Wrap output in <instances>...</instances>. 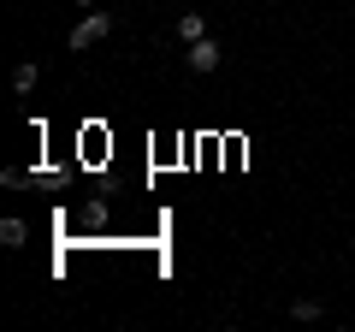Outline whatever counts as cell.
I'll return each instance as SVG.
<instances>
[{"instance_id":"obj_1","label":"cell","mask_w":355,"mask_h":332,"mask_svg":"<svg viewBox=\"0 0 355 332\" xmlns=\"http://www.w3.org/2000/svg\"><path fill=\"white\" fill-rule=\"evenodd\" d=\"M107 36H113V18H107V13H83L71 24V36H65V48L83 53V48H95V42H107Z\"/></svg>"},{"instance_id":"obj_3","label":"cell","mask_w":355,"mask_h":332,"mask_svg":"<svg viewBox=\"0 0 355 332\" xmlns=\"http://www.w3.org/2000/svg\"><path fill=\"white\" fill-rule=\"evenodd\" d=\"M202 36H207V18H202V13H178V42H184V48L202 42Z\"/></svg>"},{"instance_id":"obj_5","label":"cell","mask_w":355,"mask_h":332,"mask_svg":"<svg viewBox=\"0 0 355 332\" xmlns=\"http://www.w3.org/2000/svg\"><path fill=\"white\" fill-rule=\"evenodd\" d=\"M36 77H42V65H36V60H24V65L12 72V90H18V95H24V90H36Z\"/></svg>"},{"instance_id":"obj_6","label":"cell","mask_w":355,"mask_h":332,"mask_svg":"<svg viewBox=\"0 0 355 332\" xmlns=\"http://www.w3.org/2000/svg\"><path fill=\"white\" fill-rule=\"evenodd\" d=\"M291 315H296V320H320V315H326V308H320L314 297H296V303H291Z\"/></svg>"},{"instance_id":"obj_4","label":"cell","mask_w":355,"mask_h":332,"mask_svg":"<svg viewBox=\"0 0 355 332\" xmlns=\"http://www.w3.org/2000/svg\"><path fill=\"white\" fill-rule=\"evenodd\" d=\"M24 238H30V226H24L18 214H6V219H0V243H6V249H18Z\"/></svg>"},{"instance_id":"obj_2","label":"cell","mask_w":355,"mask_h":332,"mask_svg":"<svg viewBox=\"0 0 355 332\" xmlns=\"http://www.w3.org/2000/svg\"><path fill=\"white\" fill-rule=\"evenodd\" d=\"M184 60H190V72H219V60H225V48H219L214 36H202V42H190V48H184Z\"/></svg>"},{"instance_id":"obj_7","label":"cell","mask_w":355,"mask_h":332,"mask_svg":"<svg viewBox=\"0 0 355 332\" xmlns=\"http://www.w3.org/2000/svg\"><path fill=\"white\" fill-rule=\"evenodd\" d=\"M77 6H95V0H77Z\"/></svg>"}]
</instances>
